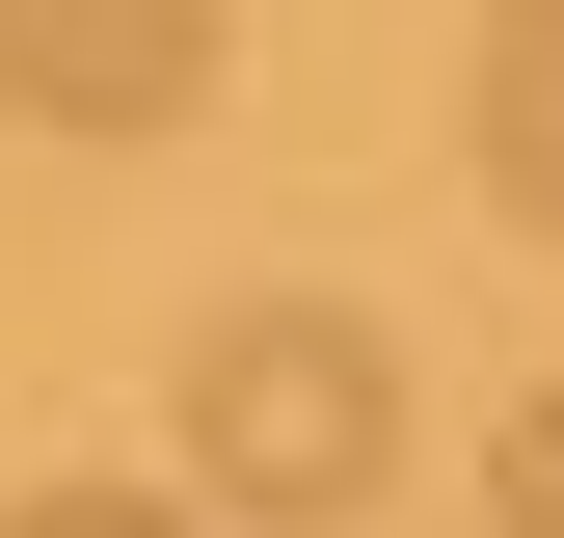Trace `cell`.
Returning <instances> with one entry per match:
<instances>
[{
    "instance_id": "1",
    "label": "cell",
    "mask_w": 564,
    "mask_h": 538,
    "mask_svg": "<svg viewBox=\"0 0 564 538\" xmlns=\"http://www.w3.org/2000/svg\"><path fill=\"white\" fill-rule=\"evenodd\" d=\"M403 485V351L349 297H242L216 351H188V512H242V538H349Z\"/></svg>"
},
{
    "instance_id": "2",
    "label": "cell",
    "mask_w": 564,
    "mask_h": 538,
    "mask_svg": "<svg viewBox=\"0 0 564 538\" xmlns=\"http://www.w3.org/2000/svg\"><path fill=\"white\" fill-rule=\"evenodd\" d=\"M242 0H0V108L28 134H188Z\"/></svg>"
},
{
    "instance_id": "3",
    "label": "cell",
    "mask_w": 564,
    "mask_h": 538,
    "mask_svg": "<svg viewBox=\"0 0 564 538\" xmlns=\"http://www.w3.org/2000/svg\"><path fill=\"white\" fill-rule=\"evenodd\" d=\"M484 189L564 243V0H484Z\"/></svg>"
},
{
    "instance_id": "4",
    "label": "cell",
    "mask_w": 564,
    "mask_h": 538,
    "mask_svg": "<svg viewBox=\"0 0 564 538\" xmlns=\"http://www.w3.org/2000/svg\"><path fill=\"white\" fill-rule=\"evenodd\" d=\"M0 538H242V512H188V485H28Z\"/></svg>"
},
{
    "instance_id": "5",
    "label": "cell",
    "mask_w": 564,
    "mask_h": 538,
    "mask_svg": "<svg viewBox=\"0 0 564 538\" xmlns=\"http://www.w3.org/2000/svg\"><path fill=\"white\" fill-rule=\"evenodd\" d=\"M484 512H511V538H564V377L511 404V431H484Z\"/></svg>"
}]
</instances>
